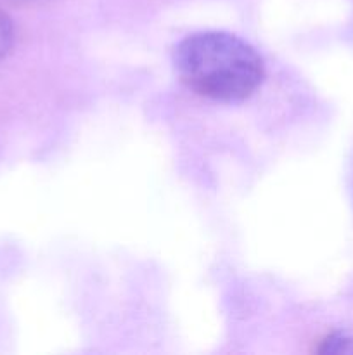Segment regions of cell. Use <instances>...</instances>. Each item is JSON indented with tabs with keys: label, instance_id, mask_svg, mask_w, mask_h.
<instances>
[{
	"label": "cell",
	"instance_id": "3",
	"mask_svg": "<svg viewBox=\"0 0 353 355\" xmlns=\"http://www.w3.org/2000/svg\"><path fill=\"white\" fill-rule=\"evenodd\" d=\"M14 38L16 31H14L12 19L3 10H0V59L9 54L14 45Z\"/></svg>",
	"mask_w": 353,
	"mask_h": 355
},
{
	"label": "cell",
	"instance_id": "2",
	"mask_svg": "<svg viewBox=\"0 0 353 355\" xmlns=\"http://www.w3.org/2000/svg\"><path fill=\"white\" fill-rule=\"evenodd\" d=\"M318 352L331 355H353V335H348V333L331 335L322 342Z\"/></svg>",
	"mask_w": 353,
	"mask_h": 355
},
{
	"label": "cell",
	"instance_id": "1",
	"mask_svg": "<svg viewBox=\"0 0 353 355\" xmlns=\"http://www.w3.org/2000/svg\"><path fill=\"white\" fill-rule=\"evenodd\" d=\"M175 66L189 89L215 101L234 103L253 96L265 78L255 47L225 31H199L183 38Z\"/></svg>",
	"mask_w": 353,
	"mask_h": 355
}]
</instances>
